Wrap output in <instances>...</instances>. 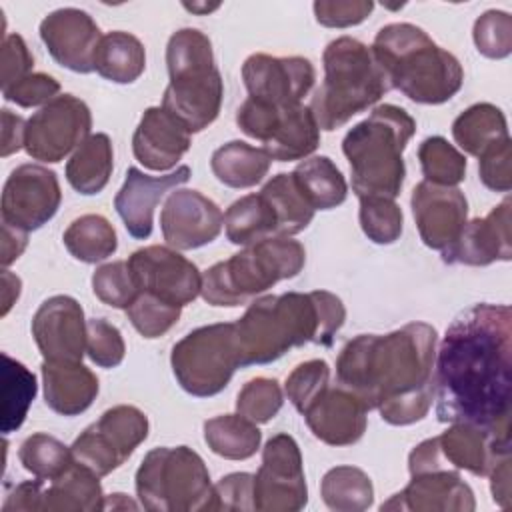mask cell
Returning a JSON list of instances; mask_svg holds the SVG:
<instances>
[{"instance_id": "cell-1", "label": "cell", "mask_w": 512, "mask_h": 512, "mask_svg": "<svg viewBox=\"0 0 512 512\" xmlns=\"http://www.w3.org/2000/svg\"><path fill=\"white\" fill-rule=\"evenodd\" d=\"M434 368L440 422L510 430V306L482 302L460 312L444 334Z\"/></svg>"}, {"instance_id": "cell-2", "label": "cell", "mask_w": 512, "mask_h": 512, "mask_svg": "<svg viewBox=\"0 0 512 512\" xmlns=\"http://www.w3.org/2000/svg\"><path fill=\"white\" fill-rule=\"evenodd\" d=\"M436 328L408 322L390 334H358L336 360L338 386L392 426L422 420L434 400Z\"/></svg>"}, {"instance_id": "cell-3", "label": "cell", "mask_w": 512, "mask_h": 512, "mask_svg": "<svg viewBox=\"0 0 512 512\" xmlns=\"http://www.w3.org/2000/svg\"><path fill=\"white\" fill-rule=\"evenodd\" d=\"M344 320L342 300L328 290L260 296L234 322L240 368L270 364L308 342L330 346Z\"/></svg>"}, {"instance_id": "cell-4", "label": "cell", "mask_w": 512, "mask_h": 512, "mask_svg": "<svg viewBox=\"0 0 512 512\" xmlns=\"http://www.w3.org/2000/svg\"><path fill=\"white\" fill-rule=\"evenodd\" d=\"M392 88L418 104L448 102L464 82L458 58L408 22L386 24L370 46Z\"/></svg>"}, {"instance_id": "cell-5", "label": "cell", "mask_w": 512, "mask_h": 512, "mask_svg": "<svg viewBox=\"0 0 512 512\" xmlns=\"http://www.w3.org/2000/svg\"><path fill=\"white\" fill-rule=\"evenodd\" d=\"M414 132V118L394 104L376 106L368 118L348 130L342 152L348 158L352 190L358 198L394 200L402 192L406 178L402 152Z\"/></svg>"}, {"instance_id": "cell-6", "label": "cell", "mask_w": 512, "mask_h": 512, "mask_svg": "<svg viewBox=\"0 0 512 512\" xmlns=\"http://www.w3.org/2000/svg\"><path fill=\"white\" fill-rule=\"evenodd\" d=\"M322 62L324 82L310 102L320 130L332 132L344 126L352 116L368 110L392 90L370 46L356 38L340 36L332 40L324 48Z\"/></svg>"}, {"instance_id": "cell-7", "label": "cell", "mask_w": 512, "mask_h": 512, "mask_svg": "<svg viewBox=\"0 0 512 512\" xmlns=\"http://www.w3.org/2000/svg\"><path fill=\"white\" fill-rule=\"evenodd\" d=\"M170 84L162 108L190 134L208 128L220 114L224 84L214 64L210 38L196 28L174 32L166 46Z\"/></svg>"}, {"instance_id": "cell-8", "label": "cell", "mask_w": 512, "mask_h": 512, "mask_svg": "<svg viewBox=\"0 0 512 512\" xmlns=\"http://www.w3.org/2000/svg\"><path fill=\"white\" fill-rule=\"evenodd\" d=\"M306 250L290 236H270L216 262L202 276V298L210 306H242L280 280L300 274Z\"/></svg>"}, {"instance_id": "cell-9", "label": "cell", "mask_w": 512, "mask_h": 512, "mask_svg": "<svg viewBox=\"0 0 512 512\" xmlns=\"http://www.w3.org/2000/svg\"><path fill=\"white\" fill-rule=\"evenodd\" d=\"M140 506L150 512L214 510V484L198 452L188 446L150 450L136 470Z\"/></svg>"}, {"instance_id": "cell-10", "label": "cell", "mask_w": 512, "mask_h": 512, "mask_svg": "<svg viewBox=\"0 0 512 512\" xmlns=\"http://www.w3.org/2000/svg\"><path fill=\"white\" fill-rule=\"evenodd\" d=\"M170 364L176 382L196 398L220 394L240 368L234 322H218L192 330L174 344Z\"/></svg>"}, {"instance_id": "cell-11", "label": "cell", "mask_w": 512, "mask_h": 512, "mask_svg": "<svg viewBox=\"0 0 512 512\" xmlns=\"http://www.w3.org/2000/svg\"><path fill=\"white\" fill-rule=\"evenodd\" d=\"M254 510L296 512L308 502L302 454L290 434L272 436L262 450V464L254 476Z\"/></svg>"}, {"instance_id": "cell-12", "label": "cell", "mask_w": 512, "mask_h": 512, "mask_svg": "<svg viewBox=\"0 0 512 512\" xmlns=\"http://www.w3.org/2000/svg\"><path fill=\"white\" fill-rule=\"evenodd\" d=\"M92 128V114L84 100L62 94L26 120L24 150L40 162H60L76 150Z\"/></svg>"}, {"instance_id": "cell-13", "label": "cell", "mask_w": 512, "mask_h": 512, "mask_svg": "<svg viewBox=\"0 0 512 512\" xmlns=\"http://www.w3.org/2000/svg\"><path fill=\"white\" fill-rule=\"evenodd\" d=\"M62 202L58 178L52 170L38 164L14 168L2 190V222L30 232L54 218Z\"/></svg>"}, {"instance_id": "cell-14", "label": "cell", "mask_w": 512, "mask_h": 512, "mask_svg": "<svg viewBox=\"0 0 512 512\" xmlns=\"http://www.w3.org/2000/svg\"><path fill=\"white\" fill-rule=\"evenodd\" d=\"M140 292L184 308L202 290V274L194 262L168 246H146L126 260Z\"/></svg>"}, {"instance_id": "cell-15", "label": "cell", "mask_w": 512, "mask_h": 512, "mask_svg": "<svg viewBox=\"0 0 512 512\" xmlns=\"http://www.w3.org/2000/svg\"><path fill=\"white\" fill-rule=\"evenodd\" d=\"M242 80L248 98L268 102L278 108H292L312 90L316 72L308 58L252 54L242 64Z\"/></svg>"}, {"instance_id": "cell-16", "label": "cell", "mask_w": 512, "mask_h": 512, "mask_svg": "<svg viewBox=\"0 0 512 512\" xmlns=\"http://www.w3.org/2000/svg\"><path fill=\"white\" fill-rule=\"evenodd\" d=\"M222 226V210L198 190L174 188L160 212L162 236L174 250L202 248L218 238Z\"/></svg>"}, {"instance_id": "cell-17", "label": "cell", "mask_w": 512, "mask_h": 512, "mask_svg": "<svg viewBox=\"0 0 512 512\" xmlns=\"http://www.w3.org/2000/svg\"><path fill=\"white\" fill-rule=\"evenodd\" d=\"M88 322L72 296L58 294L40 304L32 318V336L48 362H82Z\"/></svg>"}, {"instance_id": "cell-18", "label": "cell", "mask_w": 512, "mask_h": 512, "mask_svg": "<svg viewBox=\"0 0 512 512\" xmlns=\"http://www.w3.org/2000/svg\"><path fill=\"white\" fill-rule=\"evenodd\" d=\"M410 206L420 238L428 248L446 252L454 246L468 218V202L462 190L424 180L414 186Z\"/></svg>"}, {"instance_id": "cell-19", "label": "cell", "mask_w": 512, "mask_h": 512, "mask_svg": "<svg viewBox=\"0 0 512 512\" xmlns=\"http://www.w3.org/2000/svg\"><path fill=\"white\" fill-rule=\"evenodd\" d=\"M40 38L50 56L64 68L90 74L102 40L98 24L80 8H58L40 22Z\"/></svg>"}, {"instance_id": "cell-20", "label": "cell", "mask_w": 512, "mask_h": 512, "mask_svg": "<svg viewBox=\"0 0 512 512\" xmlns=\"http://www.w3.org/2000/svg\"><path fill=\"white\" fill-rule=\"evenodd\" d=\"M436 438L448 466L468 470L474 476H488L502 460L510 458V430L452 422Z\"/></svg>"}, {"instance_id": "cell-21", "label": "cell", "mask_w": 512, "mask_h": 512, "mask_svg": "<svg viewBox=\"0 0 512 512\" xmlns=\"http://www.w3.org/2000/svg\"><path fill=\"white\" fill-rule=\"evenodd\" d=\"M190 174L188 166H178L164 176H148L136 166L128 168L124 184L114 198V208L132 238L146 240L152 234L158 200L172 188L186 184Z\"/></svg>"}, {"instance_id": "cell-22", "label": "cell", "mask_w": 512, "mask_h": 512, "mask_svg": "<svg viewBox=\"0 0 512 512\" xmlns=\"http://www.w3.org/2000/svg\"><path fill=\"white\" fill-rule=\"evenodd\" d=\"M510 208L512 202L506 196L488 216L466 222L454 246L442 252V260L466 266H488L496 260L508 262L512 258Z\"/></svg>"}, {"instance_id": "cell-23", "label": "cell", "mask_w": 512, "mask_h": 512, "mask_svg": "<svg viewBox=\"0 0 512 512\" xmlns=\"http://www.w3.org/2000/svg\"><path fill=\"white\" fill-rule=\"evenodd\" d=\"M382 510L416 512H472L476 508L472 488L458 470L442 468L412 476L410 484L380 506Z\"/></svg>"}, {"instance_id": "cell-24", "label": "cell", "mask_w": 512, "mask_h": 512, "mask_svg": "<svg viewBox=\"0 0 512 512\" xmlns=\"http://www.w3.org/2000/svg\"><path fill=\"white\" fill-rule=\"evenodd\" d=\"M368 412L354 392L342 386H328L302 416L310 432L324 444L350 446L364 436Z\"/></svg>"}, {"instance_id": "cell-25", "label": "cell", "mask_w": 512, "mask_h": 512, "mask_svg": "<svg viewBox=\"0 0 512 512\" xmlns=\"http://www.w3.org/2000/svg\"><path fill=\"white\" fill-rule=\"evenodd\" d=\"M190 144V132L162 106L146 108L132 136V152L136 160L144 168L156 172L174 168L188 152Z\"/></svg>"}, {"instance_id": "cell-26", "label": "cell", "mask_w": 512, "mask_h": 512, "mask_svg": "<svg viewBox=\"0 0 512 512\" xmlns=\"http://www.w3.org/2000/svg\"><path fill=\"white\" fill-rule=\"evenodd\" d=\"M44 400L60 416L86 412L98 396V378L82 362H42Z\"/></svg>"}, {"instance_id": "cell-27", "label": "cell", "mask_w": 512, "mask_h": 512, "mask_svg": "<svg viewBox=\"0 0 512 512\" xmlns=\"http://www.w3.org/2000/svg\"><path fill=\"white\" fill-rule=\"evenodd\" d=\"M266 154L278 162H292L310 156L320 144V128L310 106L282 108L262 142Z\"/></svg>"}, {"instance_id": "cell-28", "label": "cell", "mask_w": 512, "mask_h": 512, "mask_svg": "<svg viewBox=\"0 0 512 512\" xmlns=\"http://www.w3.org/2000/svg\"><path fill=\"white\" fill-rule=\"evenodd\" d=\"M104 500L106 496L100 486V476L78 462H72L60 476L48 480V486L42 488L40 510L94 512L104 510Z\"/></svg>"}, {"instance_id": "cell-29", "label": "cell", "mask_w": 512, "mask_h": 512, "mask_svg": "<svg viewBox=\"0 0 512 512\" xmlns=\"http://www.w3.org/2000/svg\"><path fill=\"white\" fill-rule=\"evenodd\" d=\"M112 168L114 150L108 134H90L70 156L66 164V180L76 192L92 196L106 188Z\"/></svg>"}, {"instance_id": "cell-30", "label": "cell", "mask_w": 512, "mask_h": 512, "mask_svg": "<svg viewBox=\"0 0 512 512\" xmlns=\"http://www.w3.org/2000/svg\"><path fill=\"white\" fill-rule=\"evenodd\" d=\"M272 158L264 148L250 146L242 140L226 142L216 148L210 158L212 174L218 182L230 188H252L264 180Z\"/></svg>"}, {"instance_id": "cell-31", "label": "cell", "mask_w": 512, "mask_h": 512, "mask_svg": "<svg viewBox=\"0 0 512 512\" xmlns=\"http://www.w3.org/2000/svg\"><path fill=\"white\" fill-rule=\"evenodd\" d=\"M144 68L146 50L136 36L122 30L102 36L94 58V70L102 78L116 84H132L140 78Z\"/></svg>"}, {"instance_id": "cell-32", "label": "cell", "mask_w": 512, "mask_h": 512, "mask_svg": "<svg viewBox=\"0 0 512 512\" xmlns=\"http://www.w3.org/2000/svg\"><path fill=\"white\" fill-rule=\"evenodd\" d=\"M452 136L466 154H472L476 158L492 144L510 138L502 110L488 102L472 104L470 108H466L452 122Z\"/></svg>"}, {"instance_id": "cell-33", "label": "cell", "mask_w": 512, "mask_h": 512, "mask_svg": "<svg viewBox=\"0 0 512 512\" xmlns=\"http://www.w3.org/2000/svg\"><path fill=\"white\" fill-rule=\"evenodd\" d=\"M292 176L314 210H332L348 196V184L328 156H312L300 162Z\"/></svg>"}, {"instance_id": "cell-34", "label": "cell", "mask_w": 512, "mask_h": 512, "mask_svg": "<svg viewBox=\"0 0 512 512\" xmlns=\"http://www.w3.org/2000/svg\"><path fill=\"white\" fill-rule=\"evenodd\" d=\"M204 442L226 460H248L258 452L262 432L240 414H222L204 422Z\"/></svg>"}, {"instance_id": "cell-35", "label": "cell", "mask_w": 512, "mask_h": 512, "mask_svg": "<svg viewBox=\"0 0 512 512\" xmlns=\"http://www.w3.org/2000/svg\"><path fill=\"white\" fill-rule=\"evenodd\" d=\"M276 228V214L260 192L242 196L224 214L226 238L238 246L276 236Z\"/></svg>"}, {"instance_id": "cell-36", "label": "cell", "mask_w": 512, "mask_h": 512, "mask_svg": "<svg viewBox=\"0 0 512 512\" xmlns=\"http://www.w3.org/2000/svg\"><path fill=\"white\" fill-rule=\"evenodd\" d=\"M260 194L268 200L276 214V236H294L302 232L314 218V208L300 192L292 172H280L270 178Z\"/></svg>"}, {"instance_id": "cell-37", "label": "cell", "mask_w": 512, "mask_h": 512, "mask_svg": "<svg viewBox=\"0 0 512 512\" xmlns=\"http://www.w3.org/2000/svg\"><path fill=\"white\" fill-rule=\"evenodd\" d=\"M66 250L80 262L96 264L112 256L118 248L114 226L100 214H84L64 230Z\"/></svg>"}, {"instance_id": "cell-38", "label": "cell", "mask_w": 512, "mask_h": 512, "mask_svg": "<svg viewBox=\"0 0 512 512\" xmlns=\"http://www.w3.org/2000/svg\"><path fill=\"white\" fill-rule=\"evenodd\" d=\"M324 504L336 512H362L374 502V486L368 474L356 466L330 468L320 484Z\"/></svg>"}, {"instance_id": "cell-39", "label": "cell", "mask_w": 512, "mask_h": 512, "mask_svg": "<svg viewBox=\"0 0 512 512\" xmlns=\"http://www.w3.org/2000/svg\"><path fill=\"white\" fill-rule=\"evenodd\" d=\"M36 390V376L18 360L2 354V434H10L24 424Z\"/></svg>"}, {"instance_id": "cell-40", "label": "cell", "mask_w": 512, "mask_h": 512, "mask_svg": "<svg viewBox=\"0 0 512 512\" xmlns=\"http://www.w3.org/2000/svg\"><path fill=\"white\" fill-rule=\"evenodd\" d=\"M424 180L436 186H456L466 178V156L442 136L426 138L418 148Z\"/></svg>"}, {"instance_id": "cell-41", "label": "cell", "mask_w": 512, "mask_h": 512, "mask_svg": "<svg viewBox=\"0 0 512 512\" xmlns=\"http://www.w3.org/2000/svg\"><path fill=\"white\" fill-rule=\"evenodd\" d=\"M18 458L34 478L46 482L60 476L74 462L70 448L44 432L28 436L18 448Z\"/></svg>"}, {"instance_id": "cell-42", "label": "cell", "mask_w": 512, "mask_h": 512, "mask_svg": "<svg viewBox=\"0 0 512 512\" xmlns=\"http://www.w3.org/2000/svg\"><path fill=\"white\" fill-rule=\"evenodd\" d=\"M360 228L374 244H394L402 236V208L392 198H360Z\"/></svg>"}, {"instance_id": "cell-43", "label": "cell", "mask_w": 512, "mask_h": 512, "mask_svg": "<svg viewBox=\"0 0 512 512\" xmlns=\"http://www.w3.org/2000/svg\"><path fill=\"white\" fill-rule=\"evenodd\" d=\"M96 424L116 444L124 458H128L146 440L150 428L146 414L128 404L106 410Z\"/></svg>"}, {"instance_id": "cell-44", "label": "cell", "mask_w": 512, "mask_h": 512, "mask_svg": "<svg viewBox=\"0 0 512 512\" xmlns=\"http://www.w3.org/2000/svg\"><path fill=\"white\" fill-rule=\"evenodd\" d=\"M74 462L88 468L96 476H108L112 470L124 464V454L116 448V444L98 428V424H90L70 446Z\"/></svg>"}, {"instance_id": "cell-45", "label": "cell", "mask_w": 512, "mask_h": 512, "mask_svg": "<svg viewBox=\"0 0 512 512\" xmlns=\"http://www.w3.org/2000/svg\"><path fill=\"white\" fill-rule=\"evenodd\" d=\"M92 290L100 302L122 310H126L140 294L126 260L98 266L92 274Z\"/></svg>"}, {"instance_id": "cell-46", "label": "cell", "mask_w": 512, "mask_h": 512, "mask_svg": "<svg viewBox=\"0 0 512 512\" xmlns=\"http://www.w3.org/2000/svg\"><path fill=\"white\" fill-rule=\"evenodd\" d=\"M282 388L274 378L248 380L236 398V412L256 424L270 422L282 408Z\"/></svg>"}, {"instance_id": "cell-47", "label": "cell", "mask_w": 512, "mask_h": 512, "mask_svg": "<svg viewBox=\"0 0 512 512\" xmlns=\"http://www.w3.org/2000/svg\"><path fill=\"white\" fill-rule=\"evenodd\" d=\"M180 312V306L164 302L148 292H140L138 298L126 308L128 320L144 338L164 336L178 322Z\"/></svg>"}, {"instance_id": "cell-48", "label": "cell", "mask_w": 512, "mask_h": 512, "mask_svg": "<svg viewBox=\"0 0 512 512\" xmlns=\"http://www.w3.org/2000/svg\"><path fill=\"white\" fill-rule=\"evenodd\" d=\"M330 368L324 360H308L298 364L286 378V396L294 408L304 414L314 400L330 386Z\"/></svg>"}, {"instance_id": "cell-49", "label": "cell", "mask_w": 512, "mask_h": 512, "mask_svg": "<svg viewBox=\"0 0 512 512\" xmlns=\"http://www.w3.org/2000/svg\"><path fill=\"white\" fill-rule=\"evenodd\" d=\"M476 50L492 60H502L512 52V18L504 10H488L472 30Z\"/></svg>"}, {"instance_id": "cell-50", "label": "cell", "mask_w": 512, "mask_h": 512, "mask_svg": "<svg viewBox=\"0 0 512 512\" xmlns=\"http://www.w3.org/2000/svg\"><path fill=\"white\" fill-rule=\"evenodd\" d=\"M86 354L100 368L120 366L126 354V344L120 330L104 318L88 320Z\"/></svg>"}, {"instance_id": "cell-51", "label": "cell", "mask_w": 512, "mask_h": 512, "mask_svg": "<svg viewBox=\"0 0 512 512\" xmlns=\"http://www.w3.org/2000/svg\"><path fill=\"white\" fill-rule=\"evenodd\" d=\"M512 148L510 138L492 144L478 156V174L486 188L494 192H510L512 188V168H510Z\"/></svg>"}, {"instance_id": "cell-52", "label": "cell", "mask_w": 512, "mask_h": 512, "mask_svg": "<svg viewBox=\"0 0 512 512\" xmlns=\"http://www.w3.org/2000/svg\"><path fill=\"white\" fill-rule=\"evenodd\" d=\"M58 92H60L58 80H54L50 74H44V72H32L22 80H18L16 84L4 88L2 96L4 100L14 102L22 108H32V106L48 104L50 100L56 98Z\"/></svg>"}, {"instance_id": "cell-53", "label": "cell", "mask_w": 512, "mask_h": 512, "mask_svg": "<svg viewBox=\"0 0 512 512\" xmlns=\"http://www.w3.org/2000/svg\"><path fill=\"white\" fill-rule=\"evenodd\" d=\"M314 16L326 28H348L364 22L374 10V2L366 0H318Z\"/></svg>"}, {"instance_id": "cell-54", "label": "cell", "mask_w": 512, "mask_h": 512, "mask_svg": "<svg viewBox=\"0 0 512 512\" xmlns=\"http://www.w3.org/2000/svg\"><path fill=\"white\" fill-rule=\"evenodd\" d=\"M254 476L234 472L214 484V510H254Z\"/></svg>"}, {"instance_id": "cell-55", "label": "cell", "mask_w": 512, "mask_h": 512, "mask_svg": "<svg viewBox=\"0 0 512 512\" xmlns=\"http://www.w3.org/2000/svg\"><path fill=\"white\" fill-rule=\"evenodd\" d=\"M34 58L20 34H8L2 40V90L32 74Z\"/></svg>"}, {"instance_id": "cell-56", "label": "cell", "mask_w": 512, "mask_h": 512, "mask_svg": "<svg viewBox=\"0 0 512 512\" xmlns=\"http://www.w3.org/2000/svg\"><path fill=\"white\" fill-rule=\"evenodd\" d=\"M44 480H26L14 486V490L6 496L2 504V512H16V510H40V498H42Z\"/></svg>"}, {"instance_id": "cell-57", "label": "cell", "mask_w": 512, "mask_h": 512, "mask_svg": "<svg viewBox=\"0 0 512 512\" xmlns=\"http://www.w3.org/2000/svg\"><path fill=\"white\" fill-rule=\"evenodd\" d=\"M26 120L8 108H2V158L24 148Z\"/></svg>"}, {"instance_id": "cell-58", "label": "cell", "mask_w": 512, "mask_h": 512, "mask_svg": "<svg viewBox=\"0 0 512 512\" xmlns=\"http://www.w3.org/2000/svg\"><path fill=\"white\" fill-rule=\"evenodd\" d=\"M28 244V232L12 228L8 224L2 222V266H10L16 258H20V254L24 252Z\"/></svg>"}, {"instance_id": "cell-59", "label": "cell", "mask_w": 512, "mask_h": 512, "mask_svg": "<svg viewBox=\"0 0 512 512\" xmlns=\"http://www.w3.org/2000/svg\"><path fill=\"white\" fill-rule=\"evenodd\" d=\"M492 480V498L500 508L510 504V458L502 460L490 474Z\"/></svg>"}, {"instance_id": "cell-60", "label": "cell", "mask_w": 512, "mask_h": 512, "mask_svg": "<svg viewBox=\"0 0 512 512\" xmlns=\"http://www.w3.org/2000/svg\"><path fill=\"white\" fill-rule=\"evenodd\" d=\"M20 288H22L20 278L4 268L2 270V316H6L12 304L18 300Z\"/></svg>"}, {"instance_id": "cell-61", "label": "cell", "mask_w": 512, "mask_h": 512, "mask_svg": "<svg viewBox=\"0 0 512 512\" xmlns=\"http://www.w3.org/2000/svg\"><path fill=\"white\" fill-rule=\"evenodd\" d=\"M104 508H112V510H126V508H138L136 502H132L126 494H110L106 500H104Z\"/></svg>"}, {"instance_id": "cell-62", "label": "cell", "mask_w": 512, "mask_h": 512, "mask_svg": "<svg viewBox=\"0 0 512 512\" xmlns=\"http://www.w3.org/2000/svg\"><path fill=\"white\" fill-rule=\"evenodd\" d=\"M184 8L186 10H192V12H200V14H204V12H212V10H216L218 8V4H184Z\"/></svg>"}]
</instances>
